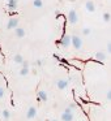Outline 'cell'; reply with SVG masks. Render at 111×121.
<instances>
[{
  "label": "cell",
  "mask_w": 111,
  "mask_h": 121,
  "mask_svg": "<svg viewBox=\"0 0 111 121\" xmlns=\"http://www.w3.org/2000/svg\"><path fill=\"white\" fill-rule=\"evenodd\" d=\"M61 121H72L73 120V112H72V109L71 108H65L64 109V112L61 113Z\"/></svg>",
  "instance_id": "1"
},
{
  "label": "cell",
  "mask_w": 111,
  "mask_h": 121,
  "mask_svg": "<svg viewBox=\"0 0 111 121\" xmlns=\"http://www.w3.org/2000/svg\"><path fill=\"white\" fill-rule=\"evenodd\" d=\"M71 44L74 47V50H81L82 39L80 37H77V35H73V37H71Z\"/></svg>",
  "instance_id": "2"
},
{
  "label": "cell",
  "mask_w": 111,
  "mask_h": 121,
  "mask_svg": "<svg viewBox=\"0 0 111 121\" xmlns=\"http://www.w3.org/2000/svg\"><path fill=\"white\" fill-rule=\"evenodd\" d=\"M56 43H59V44H60L61 47H64V48L69 47V46H71V35L65 34L60 40H59V42H56Z\"/></svg>",
  "instance_id": "3"
},
{
  "label": "cell",
  "mask_w": 111,
  "mask_h": 121,
  "mask_svg": "<svg viewBox=\"0 0 111 121\" xmlns=\"http://www.w3.org/2000/svg\"><path fill=\"white\" fill-rule=\"evenodd\" d=\"M17 26H18V18H17V17H12L8 21V24H7V29H9V30L16 29Z\"/></svg>",
  "instance_id": "4"
},
{
  "label": "cell",
  "mask_w": 111,
  "mask_h": 121,
  "mask_svg": "<svg viewBox=\"0 0 111 121\" xmlns=\"http://www.w3.org/2000/svg\"><path fill=\"white\" fill-rule=\"evenodd\" d=\"M68 21H69V24H76L77 21H79V16H77V13H76V11H69V13H68Z\"/></svg>",
  "instance_id": "5"
},
{
  "label": "cell",
  "mask_w": 111,
  "mask_h": 121,
  "mask_svg": "<svg viewBox=\"0 0 111 121\" xmlns=\"http://www.w3.org/2000/svg\"><path fill=\"white\" fill-rule=\"evenodd\" d=\"M17 5H18V0H9L8 1V9L11 12H13V11H16L17 9Z\"/></svg>",
  "instance_id": "6"
},
{
  "label": "cell",
  "mask_w": 111,
  "mask_h": 121,
  "mask_svg": "<svg viewBox=\"0 0 111 121\" xmlns=\"http://www.w3.org/2000/svg\"><path fill=\"white\" fill-rule=\"evenodd\" d=\"M56 86H58L59 90H64L68 87V81L67 79H59L58 82H56Z\"/></svg>",
  "instance_id": "7"
},
{
  "label": "cell",
  "mask_w": 111,
  "mask_h": 121,
  "mask_svg": "<svg viewBox=\"0 0 111 121\" xmlns=\"http://www.w3.org/2000/svg\"><path fill=\"white\" fill-rule=\"evenodd\" d=\"M13 30H14V34H16L17 38H24L25 35H26V31H25L22 27H18V26H17L16 29H13Z\"/></svg>",
  "instance_id": "8"
},
{
  "label": "cell",
  "mask_w": 111,
  "mask_h": 121,
  "mask_svg": "<svg viewBox=\"0 0 111 121\" xmlns=\"http://www.w3.org/2000/svg\"><path fill=\"white\" fill-rule=\"evenodd\" d=\"M35 115H37V108L35 107H30L26 112V117L28 118H34Z\"/></svg>",
  "instance_id": "9"
},
{
  "label": "cell",
  "mask_w": 111,
  "mask_h": 121,
  "mask_svg": "<svg viewBox=\"0 0 111 121\" xmlns=\"http://www.w3.org/2000/svg\"><path fill=\"white\" fill-rule=\"evenodd\" d=\"M38 99L41 100V102H47L48 96H47V92L43 91V90H41L39 92H38Z\"/></svg>",
  "instance_id": "10"
},
{
  "label": "cell",
  "mask_w": 111,
  "mask_h": 121,
  "mask_svg": "<svg viewBox=\"0 0 111 121\" xmlns=\"http://www.w3.org/2000/svg\"><path fill=\"white\" fill-rule=\"evenodd\" d=\"M85 7H86V9L89 12H94L95 11V5H94V3H93L92 0H88L86 4H85Z\"/></svg>",
  "instance_id": "11"
},
{
  "label": "cell",
  "mask_w": 111,
  "mask_h": 121,
  "mask_svg": "<svg viewBox=\"0 0 111 121\" xmlns=\"http://www.w3.org/2000/svg\"><path fill=\"white\" fill-rule=\"evenodd\" d=\"M106 57H107V55H106L105 52H102V51H99V52L95 53V59H97V60H99V61H105Z\"/></svg>",
  "instance_id": "12"
},
{
  "label": "cell",
  "mask_w": 111,
  "mask_h": 121,
  "mask_svg": "<svg viewBox=\"0 0 111 121\" xmlns=\"http://www.w3.org/2000/svg\"><path fill=\"white\" fill-rule=\"evenodd\" d=\"M33 5H34L35 8H42V7H43V1H42V0H33Z\"/></svg>",
  "instance_id": "13"
},
{
  "label": "cell",
  "mask_w": 111,
  "mask_h": 121,
  "mask_svg": "<svg viewBox=\"0 0 111 121\" xmlns=\"http://www.w3.org/2000/svg\"><path fill=\"white\" fill-rule=\"evenodd\" d=\"M13 61H14L16 64H21L22 61H24V57H22L21 55H16V56L13 57Z\"/></svg>",
  "instance_id": "14"
},
{
  "label": "cell",
  "mask_w": 111,
  "mask_h": 121,
  "mask_svg": "<svg viewBox=\"0 0 111 121\" xmlns=\"http://www.w3.org/2000/svg\"><path fill=\"white\" fill-rule=\"evenodd\" d=\"M1 115H3L4 120H9V118H11V112H9L8 109H4L3 112H1Z\"/></svg>",
  "instance_id": "15"
},
{
  "label": "cell",
  "mask_w": 111,
  "mask_h": 121,
  "mask_svg": "<svg viewBox=\"0 0 111 121\" xmlns=\"http://www.w3.org/2000/svg\"><path fill=\"white\" fill-rule=\"evenodd\" d=\"M26 74H29V68H21V70H20V76H26Z\"/></svg>",
  "instance_id": "16"
},
{
  "label": "cell",
  "mask_w": 111,
  "mask_h": 121,
  "mask_svg": "<svg viewBox=\"0 0 111 121\" xmlns=\"http://www.w3.org/2000/svg\"><path fill=\"white\" fill-rule=\"evenodd\" d=\"M103 21H105V22H108V21H110V13H108V12L103 13Z\"/></svg>",
  "instance_id": "17"
},
{
  "label": "cell",
  "mask_w": 111,
  "mask_h": 121,
  "mask_svg": "<svg viewBox=\"0 0 111 121\" xmlns=\"http://www.w3.org/2000/svg\"><path fill=\"white\" fill-rule=\"evenodd\" d=\"M82 34H84V35H89L90 34V29H89V27H85V29L82 30Z\"/></svg>",
  "instance_id": "18"
},
{
  "label": "cell",
  "mask_w": 111,
  "mask_h": 121,
  "mask_svg": "<svg viewBox=\"0 0 111 121\" xmlns=\"http://www.w3.org/2000/svg\"><path fill=\"white\" fill-rule=\"evenodd\" d=\"M4 94H5V90H4V87H0V99L4 96Z\"/></svg>",
  "instance_id": "19"
},
{
  "label": "cell",
  "mask_w": 111,
  "mask_h": 121,
  "mask_svg": "<svg viewBox=\"0 0 111 121\" xmlns=\"http://www.w3.org/2000/svg\"><path fill=\"white\" fill-rule=\"evenodd\" d=\"M21 65H22V68H29V63H28V61H22L21 63Z\"/></svg>",
  "instance_id": "20"
},
{
  "label": "cell",
  "mask_w": 111,
  "mask_h": 121,
  "mask_svg": "<svg viewBox=\"0 0 111 121\" xmlns=\"http://www.w3.org/2000/svg\"><path fill=\"white\" fill-rule=\"evenodd\" d=\"M42 65V60H37L35 61V66H41Z\"/></svg>",
  "instance_id": "21"
},
{
  "label": "cell",
  "mask_w": 111,
  "mask_h": 121,
  "mask_svg": "<svg viewBox=\"0 0 111 121\" xmlns=\"http://www.w3.org/2000/svg\"><path fill=\"white\" fill-rule=\"evenodd\" d=\"M54 59H56V60H58V61H61V57H60V56H59V55H56V53H55V55H54Z\"/></svg>",
  "instance_id": "22"
},
{
  "label": "cell",
  "mask_w": 111,
  "mask_h": 121,
  "mask_svg": "<svg viewBox=\"0 0 111 121\" xmlns=\"http://www.w3.org/2000/svg\"><path fill=\"white\" fill-rule=\"evenodd\" d=\"M107 51H108V52H111V43L110 42L107 43Z\"/></svg>",
  "instance_id": "23"
},
{
  "label": "cell",
  "mask_w": 111,
  "mask_h": 121,
  "mask_svg": "<svg viewBox=\"0 0 111 121\" xmlns=\"http://www.w3.org/2000/svg\"><path fill=\"white\" fill-rule=\"evenodd\" d=\"M106 96H107L108 100H111V91H107V95H106Z\"/></svg>",
  "instance_id": "24"
},
{
  "label": "cell",
  "mask_w": 111,
  "mask_h": 121,
  "mask_svg": "<svg viewBox=\"0 0 111 121\" xmlns=\"http://www.w3.org/2000/svg\"><path fill=\"white\" fill-rule=\"evenodd\" d=\"M74 107H76V105H74V104H69V108H71V109H72V111H73V109H74Z\"/></svg>",
  "instance_id": "25"
},
{
  "label": "cell",
  "mask_w": 111,
  "mask_h": 121,
  "mask_svg": "<svg viewBox=\"0 0 111 121\" xmlns=\"http://www.w3.org/2000/svg\"><path fill=\"white\" fill-rule=\"evenodd\" d=\"M50 121H58V120H55V118H54V120H50Z\"/></svg>",
  "instance_id": "26"
},
{
  "label": "cell",
  "mask_w": 111,
  "mask_h": 121,
  "mask_svg": "<svg viewBox=\"0 0 111 121\" xmlns=\"http://www.w3.org/2000/svg\"><path fill=\"white\" fill-rule=\"evenodd\" d=\"M8 1H9V0H8Z\"/></svg>",
  "instance_id": "27"
},
{
  "label": "cell",
  "mask_w": 111,
  "mask_h": 121,
  "mask_svg": "<svg viewBox=\"0 0 111 121\" xmlns=\"http://www.w3.org/2000/svg\"><path fill=\"white\" fill-rule=\"evenodd\" d=\"M0 113H1V112H0Z\"/></svg>",
  "instance_id": "28"
}]
</instances>
